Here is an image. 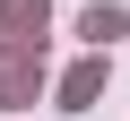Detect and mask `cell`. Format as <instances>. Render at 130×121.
Returning a JSON list of instances; mask_svg holds the SVG:
<instances>
[{
    "instance_id": "obj_1",
    "label": "cell",
    "mask_w": 130,
    "mask_h": 121,
    "mask_svg": "<svg viewBox=\"0 0 130 121\" xmlns=\"http://www.w3.org/2000/svg\"><path fill=\"white\" fill-rule=\"evenodd\" d=\"M95 87H104V61H87V69H70V87H61V95H70V104H95Z\"/></svg>"
}]
</instances>
